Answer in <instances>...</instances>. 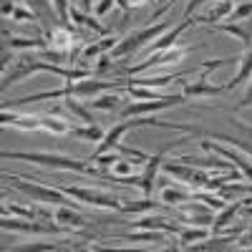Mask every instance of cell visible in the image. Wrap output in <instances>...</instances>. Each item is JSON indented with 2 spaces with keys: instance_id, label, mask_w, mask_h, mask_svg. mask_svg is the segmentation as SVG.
<instances>
[{
  "instance_id": "cell-20",
  "label": "cell",
  "mask_w": 252,
  "mask_h": 252,
  "mask_svg": "<svg viewBox=\"0 0 252 252\" xmlns=\"http://www.w3.org/2000/svg\"><path fill=\"white\" fill-rule=\"evenodd\" d=\"M3 38H5V43L3 46H8L10 51L15 48V51H43V48H48L51 43H48V38H10L8 35V31H3Z\"/></svg>"
},
{
  "instance_id": "cell-34",
  "label": "cell",
  "mask_w": 252,
  "mask_h": 252,
  "mask_svg": "<svg viewBox=\"0 0 252 252\" xmlns=\"http://www.w3.org/2000/svg\"><path fill=\"white\" fill-rule=\"evenodd\" d=\"M114 5H116V0H101V3L94 5V15H96V18H103Z\"/></svg>"
},
{
  "instance_id": "cell-18",
  "label": "cell",
  "mask_w": 252,
  "mask_h": 252,
  "mask_svg": "<svg viewBox=\"0 0 252 252\" xmlns=\"http://www.w3.org/2000/svg\"><path fill=\"white\" fill-rule=\"evenodd\" d=\"M247 81H252V48H245V53H242V58H240L237 73L229 78L224 86H227V91H235L237 86H242V83H247Z\"/></svg>"
},
{
  "instance_id": "cell-33",
  "label": "cell",
  "mask_w": 252,
  "mask_h": 252,
  "mask_svg": "<svg viewBox=\"0 0 252 252\" xmlns=\"http://www.w3.org/2000/svg\"><path fill=\"white\" fill-rule=\"evenodd\" d=\"M13 18L20 20V23H38V18H35V13H33L31 8H15Z\"/></svg>"
},
{
  "instance_id": "cell-1",
  "label": "cell",
  "mask_w": 252,
  "mask_h": 252,
  "mask_svg": "<svg viewBox=\"0 0 252 252\" xmlns=\"http://www.w3.org/2000/svg\"><path fill=\"white\" fill-rule=\"evenodd\" d=\"M3 159H23L38 166H48V169L58 172H76V174H86V177H98L111 182V169H103L98 164L91 161H78L71 157H61V154H46V152H3Z\"/></svg>"
},
{
  "instance_id": "cell-10",
  "label": "cell",
  "mask_w": 252,
  "mask_h": 252,
  "mask_svg": "<svg viewBox=\"0 0 252 252\" xmlns=\"http://www.w3.org/2000/svg\"><path fill=\"white\" fill-rule=\"evenodd\" d=\"M199 146H202L207 154H220L222 159L232 161L237 169L245 174V179L252 182V159H250L247 154H242V152H237V149H229V146H222V144H215V141H199Z\"/></svg>"
},
{
  "instance_id": "cell-6",
  "label": "cell",
  "mask_w": 252,
  "mask_h": 252,
  "mask_svg": "<svg viewBox=\"0 0 252 252\" xmlns=\"http://www.w3.org/2000/svg\"><path fill=\"white\" fill-rule=\"evenodd\" d=\"M63 192H66L68 197L78 199V202H86L91 207H101V209H116V212H121V207L126 199L116 197V194H106V192H98V189H89V187H61Z\"/></svg>"
},
{
  "instance_id": "cell-27",
  "label": "cell",
  "mask_w": 252,
  "mask_h": 252,
  "mask_svg": "<svg viewBox=\"0 0 252 252\" xmlns=\"http://www.w3.org/2000/svg\"><path fill=\"white\" fill-rule=\"evenodd\" d=\"M161 202H152V197H144L139 202H126L121 207L124 215H144V212H152V209H159Z\"/></svg>"
},
{
  "instance_id": "cell-16",
  "label": "cell",
  "mask_w": 252,
  "mask_h": 252,
  "mask_svg": "<svg viewBox=\"0 0 252 252\" xmlns=\"http://www.w3.org/2000/svg\"><path fill=\"white\" fill-rule=\"evenodd\" d=\"M46 38H48L51 48H56V51H68V53H71V46L76 43V40H81V38L73 35V28H68V26H56L53 31L46 33Z\"/></svg>"
},
{
  "instance_id": "cell-39",
  "label": "cell",
  "mask_w": 252,
  "mask_h": 252,
  "mask_svg": "<svg viewBox=\"0 0 252 252\" xmlns=\"http://www.w3.org/2000/svg\"><path fill=\"white\" fill-rule=\"evenodd\" d=\"M144 3H149V0H129V8H141Z\"/></svg>"
},
{
  "instance_id": "cell-14",
  "label": "cell",
  "mask_w": 252,
  "mask_h": 252,
  "mask_svg": "<svg viewBox=\"0 0 252 252\" xmlns=\"http://www.w3.org/2000/svg\"><path fill=\"white\" fill-rule=\"evenodd\" d=\"M53 222L66 224V227H71V229H83V227H89V220L83 217V215H78L76 207H68V204L53 207Z\"/></svg>"
},
{
  "instance_id": "cell-9",
  "label": "cell",
  "mask_w": 252,
  "mask_h": 252,
  "mask_svg": "<svg viewBox=\"0 0 252 252\" xmlns=\"http://www.w3.org/2000/svg\"><path fill=\"white\" fill-rule=\"evenodd\" d=\"M187 56V48L184 46H172V48H164V51H154L146 61L136 63V66H129V68H124L126 76H139L144 71H152L157 66H169V63H177Z\"/></svg>"
},
{
  "instance_id": "cell-26",
  "label": "cell",
  "mask_w": 252,
  "mask_h": 252,
  "mask_svg": "<svg viewBox=\"0 0 252 252\" xmlns=\"http://www.w3.org/2000/svg\"><path fill=\"white\" fill-rule=\"evenodd\" d=\"M63 106H66L73 116H78V121H83V124H94V116H91V109L86 106L83 101H78V98H73V96H68L66 101H63Z\"/></svg>"
},
{
  "instance_id": "cell-32",
  "label": "cell",
  "mask_w": 252,
  "mask_h": 252,
  "mask_svg": "<svg viewBox=\"0 0 252 252\" xmlns=\"http://www.w3.org/2000/svg\"><path fill=\"white\" fill-rule=\"evenodd\" d=\"M15 250H23V252H31V250H43V252H53V250H68L63 245H56V242H31V245H20Z\"/></svg>"
},
{
  "instance_id": "cell-8",
  "label": "cell",
  "mask_w": 252,
  "mask_h": 252,
  "mask_svg": "<svg viewBox=\"0 0 252 252\" xmlns=\"http://www.w3.org/2000/svg\"><path fill=\"white\" fill-rule=\"evenodd\" d=\"M3 229H15V232H28V235H56V232H68L71 227L66 224H51V222H38V220H23V217H8L3 215L0 220Z\"/></svg>"
},
{
  "instance_id": "cell-19",
  "label": "cell",
  "mask_w": 252,
  "mask_h": 252,
  "mask_svg": "<svg viewBox=\"0 0 252 252\" xmlns=\"http://www.w3.org/2000/svg\"><path fill=\"white\" fill-rule=\"evenodd\" d=\"M131 229H161V232H169V235H179L182 224L169 222L164 217H141L139 222H131Z\"/></svg>"
},
{
  "instance_id": "cell-17",
  "label": "cell",
  "mask_w": 252,
  "mask_h": 252,
  "mask_svg": "<svg viewBox=\"0 0 252 252\" xmlns=\"http://www.w3.org/2000/svg\"><path fill=\"white\" fill-rule=\"evenodd\" d=\"M194 194V189H189V187H177V184H161V204H169V207H179L182 202L187 199H192Z\"/></svg>"
},
{
  "instance_id": "cell-38",
  "label": "cell",
  "mask_w": 252,
  "mask_h": 252,
  "mask_svg": "<svg viewBox=\"0 0 252 252\" xmlns=\"http://www.w3.org/2000/svg\"><path fill=\"white\" fill-rule=\"evenodd\" d=\"M0 10H3V18H8V15L15 13V3H13V0H3V8H0Z\"/></svg>"
},
{
  "instance_id": "cell-28",
  "label": "cell",
  "mask_w": 252,
  "mask_h": 252,
  "mask_svg": "<svg viewBox=\"0 0 252 252\" xmlns=\"http://www.w3.org/2000/svg\"><path fill=\"white\" fill-rule=\"evenodd\" d=\"M40 129L48 131V134H56V136H63V134H68V131H71V126L63 121V119L48 114V116H40Z\"/></svg>"
},
{
  "instance_id": "cell-25",
  "label": "cell",
  "mask_w": 252,
  "mask_h": 252,
  "mask_svg": "<svg viewBox=\"0 0 252 252\" xmlns=\"http://www.w3.org/2000/svg\"><path fill=\"white\" fill-rule=\"evenodd\" d=\"M209 235H212V227H197V224H187V227H182V232H179L177 237H179V247L184 250L187 245L199 242V240H207Z\"/></svg>"
},
{
  "instance_id": "cell-40",
  "label": "cell",
  "mask_w": 252,
  "mask_h": 252,
  "mask_svg": "<svg viewBox=\"0 0 252 252\" xmlns=\"http://www.w3.org/2000/svg\"><path fill=\"white\" fill-rule=\"evenodd\" d=\"M154 3H161V5H166V3H169V0H154Z\"/></svg>"
},
{
  "instance_id": "cell-22",
  "label": "cell",
  "mask_w": 252,
  "mask_h": 252,
  "mask_svg": "<svg viewBox=\"0 0 252 252\" xmlns=\"http://www.w3.org/2000/svg\"><path fill=\"white\" fill-rule=\"evenodd\" d=\"M89 106H91V109H98V111H121L126 103H124V96H121V94L106 91V94H101V96L91 98Z\"/></svg>"
},
{
  "instance_id": "cell-21",
  "label": "cell",
  "mask_w": 252,
  "mask_h": 252,
  "mask_svg": "<svg viewBox=\"0 0 252 252\" xmlns=\"http://www.w3.org/2000/svg\"><path fill=\"white\" fill-rule=\"evenodd\" d=\"M242 204H245V199L232 202V204H224V207L220 209L217 217H215V222H212V235H220L227 224H232V220H235V215L242 209Z\"/></svg>"
},
{
  "instance_id": "cell-3",
  "label": "cell",
  "mask_w": 252,
  "mask_h": 252,
  "mask_svg": "<svg viewBox=\"0 0 252 252\" xmlns=\"http://www.w3.org/2000/svg\"><path fill=\"white\" fill-rule=\"evenodd\" d=\"M166 31H172V20H164V23H157V26L139 28V31L129 33L126 38H121L119 43L114 46V51H109V56H111V61H124V58L134 56L139 48L154 43V40H157L159 35H164Z\"/></svg>"
},
{
  "instance_id": "cell-29",
  "label": "cell",
  "mask_w": 252,
  "mask_h": 252,
  "mask_svg": "<svg viewBox=\"0 0 252 252\" xmlns=\"http://www.w3.org/2000/svg\"><path fill=\"white\" fill-rule=\"evenodd\" d=\"M3 215H10V217H23V220H38V209H31V207H18V204H3Z\"/></svg>"
},
{
  "instance_id": "cell-5",
  "label": "cell",
  "mask_w": 252,
  "mask_h": 252,
  "mask_svg": "<svg viewBox=\"0 0 252 252\" xmlns=\"http://www.w3.org/2000/svg\"><path fill=\"white\" fill-rule=\"evenodd\" d=\"M161 169H164L166 174H169V177L179 179L184 187L194 189V192H202V189H204V184H207V179H209V174L202 169V166H192V164L174 161V159L164 161V164H161Z\"/></svg>"
},
{
  "instance_id": "cell-36",
  "label": "cell",
  "mask_w": 252,
  "mask_h": 252,
  "mask_svg": "<svg viewBox=\"0 0 252 252\" xmlns=\"http://www.w3.org/2000/svg\"><path fill=\"white\" fill-rule=\"evenodd\" d=\"M204 3H209V0H187V8H184V18H192L194 10H199Z\"/></svg>"
},
{
  "instance_id": "cell-35",
  "label": "cell",
  "mask_w": 252,
  "mask_h": 252,
  "mask_svg": "<svg viewBox=\"0 0 252 252\" xmlns=\"http://www.w3.org/2000/svg\"><path fill=\"white\" fill-rule=\"evenodd\" d=\"M237 247H240V250H250V247H252V227H247L245 232L237 237Z\"/></svg>"
},
{
  "instance_id": "cell-2",
  "label": "cell",
  "mask_w": 252,
  "mask_h": 252,
  "mask_svg": "<svg viewBox=\"0 0 252 252\" xmlns=\"http://www.w3.org/2000/svg\"><path fill=\"white\" fill-rule=\"evenodd\" d=\"M5 182H10V187H15L18 192H23L26 197H31L33 202L38 204H51V207H58V204H68V207H76V202H71V197L63 192V189L58 187H43V184H38L35 179H20L15 174H5Z\"/></svg>"
},
{
  "instance_id": "cell-15",
  "label": "cell",
  "mask_w": 252,
  "mask_h": 252,
  "mask_svg": "<svg viewBox=\"0 0 252 252\" xmlns=\"http://www.w3.org/2000/svg\"><path fill=\"white\" fill-rule=\"evenodd\" d=\"M0 124L3 126H15V129L23 131H40V116H31V114H13L10 109H3V116H0Z\"/></svg>"
},
{
  "instance_id": "cell-13",
  "label": "cell",
  "mask_w": 252,
  "mask_h": 252,
  "mask_svg": "<svg viewBox=\"0 0 252 252\" xmlns=\"http://www.w3.org/2000/svg\"><path fill=\"white\" fill-rule=\"evenodd\" d=\"M23 3H26V8H31L35 13L40 28H43L46 33L56 28L53 20H58V15H56V8L51 5V0H23ZM58 23H61V20H58Z\"/></svg>"
},
{
  "instance_id": "cell-24",
  "label": "cell",
  "mask_w": 252,
  "mask_h": 252,
  "mask_svg": "<svg viewBox=\"0 0 252 252\" xmlns=\"http://www.w3.org/2000/svg\"><path fill=\"white\" fill-rule=\"evenodd\" d=\"M71 20L76 26H81V28H89V31H94L96 35H109V31L103 28L98 20L91 15V13H83L81 8H71Z\"/></svg>"
},
{
  "instance_id": "cell-4",
  "label": "cell",
  "mask_w": 252,
  "mask_h": 252,
  "mask_svg": "<svg viewBox=\"0 0 252 252\" xmlns=\"http://www.w3.org/2000/svg\"><path fill=\"white\" fill-rule=\"evenodd\" d=\"M232 58H220V61H207V63H202V73H199V78L197 81H192V83H187L184 86V96L187 98H202V96H222V94H227V86H220V83H209V73H212L215 68H220V66H224V63H229Z\"/></svg>"
},
{
  "instance_id": "cell-31",
  "label": "cell",
  "mask_w": 252,
  "mask_h": 252,
  "mask_svg": "<svg viewBox=\"0 0 252 252\" xmlns=\"http://www.w3.org/2000/svg\"><path fill=\"white\" fill-rule=\"evenodd\" d=\"M53 8H56V15H58V20H61V26H68V23H71L68 0H53Z\"/></svg>"
},
{
  "instance_id": "cell-30",
  "label": "cell",
  "mask_w": 252,
  "mask_h": 252,
  "mask_svg": "<svg viewBox=\"0 0 252 252\" xmlns=\"http://www.w3.org/2000/svg\"><path fill=\"white\" fill-rule=\"evenodd\" d=\"M247 18H252V3H240L229 13V23H240V20H247Z\"/></svg>"
},
{
  "instance_id": "cell-11",
  "label": "cell",
  "mask_w": 252,
  "mask_h": 252,
  "mask_svg": "<svg viewBox=\"0 0 252 252\" xmlns=\"http://www.w3.org/2000/svg\"><path fill=\"white\" fill-rule=\"evenodd\" d=\"M232 10H235L232 0H212L209 8L199 15H192V20H194V26H215V23H220V20L229 18Z\"/></svg>"
},
{
  "instance_id": "cell-12",
  "label": "cell",
  "mask_w": 252,
  "mask_h": 252,
  "mask_svg": "<svg viewBox=\"0 0 252 252\" xmlns=\"http://www.w3.org/2000/svg\"><path fill=\"white\" fill-rule=\"evenodd\" d=\"M207 28L227 33V35H235L245 48H252V18L240 20V23H215V26H207Z\"/></svg>"
},
{
  "instance_id": "cell-37",
  "label": "cell",
  "mask_w": 252,
  "mask_h": 252,
  "mask_svg": "<svg viewBox=\"0 0 252 252\" xmlns=\"http://www.w3.org/2000/svg\"><path fill=\"white\" fill-rule=\"evenodd\" d=\"M247 106H252V83H250V89H247V94L237 101V106H235V111H242V109H247Z\"/></svg>"
},
{
  "instance_id": "cell-7",
  "label": "cell",
  "mask_w": 252,
  "mask_h": 252,
  "mask_svg": "<svg viewBox=\"0 0 252 252\" xmlns=\"http://www.w3.org/2000/svg\"><path fill=\"white\" fill-rule=\"evenodd\" d=\"M179 103H187L184 94H172V96H164V98H149V101H131L119 111L121 119H134V116H146V114H154L161 109H169V106H179Z\"/></svg>"
},
{
  "instance_id": "cell-23",
  "label": "cell",
  "mask_w": 252,
  "mask_h": 252,
  "mask_svg": "<svg viewBox=\"0 0 252 252\" xmlns=\"http://www.w3.org/2000/svg\"><path fill=\"white\" fill-rule=\"evenodd\" d=\"M68 134L76 136V139H83V141L98 144V141H103V136H106V129L98 126V124H83V126H71Z\"/></svg>"
}]
</instances>
